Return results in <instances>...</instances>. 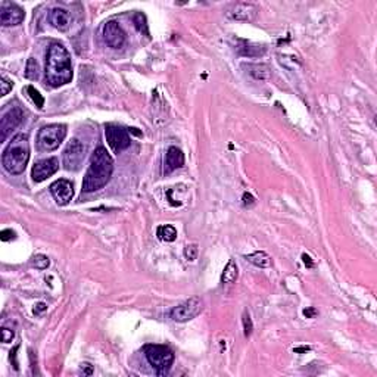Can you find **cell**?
I'll list each match as a JSON object with an SVG mask.
<instances>
[{
    "instance_id": "603a6c76",
    "label": "cell",
    "mask_w": 377,
    "mask_h": 377,
    "mask_svg": "<svg viewBox=\"0 0 377 377\" xmlns=\"http://www.w3.org/2000/svg\"><path fill=\"white\" fill-rule=\"evenodd\" d=\"M27 93L30 94L31 100L36 103V106H37L38 109H41V108L44 106V99H43V96L38 93L37 90H36L33 86H28V87H27Z\"/></svg>"
},
{
    "instance_id": "7c38bea8",
    "label": "cell",
    "mask_w": 377,
    "mask_h": 377,
    "mask_svg": "<svg viewBox=\"0 0 377 377\" xmlns=\"http://www.w3.org/2000/svg\"><path fill=\"white\" fill-rule=\"evenodd\" d=\"M58 170H59V161L56 158H47V159L38 161L37 164L33 167L31 177L36 183H41L47 177L53 176Z\"/></svg>"
},
{
    "instance_id": "7402d4cb",
    "label": "cell",
    "mask_w": 377,
    "mask_h": 377,
    "mask_svg": "<svg viewBox=\"0 0 377 377\" xmlns=\"http://www.w3.org/2000/svg\"><path fill=\"white\" fill-rule=\"evenodd\" d=\"M133 22L136 24V28L140 31V33H143V34H149V30H148V22H146V16L142 13V12H137V13H134V16H133Z\"/></svg>"
},
{
    "instance_id": "ba28073f",
    "label": "cell",
    "mask_w": 377,
    "mask_h": 377,
    "mask_svg": "<svg viewBox=\"0 0 377 377\" xmlns=\"http://www.w3.org/2000/svg\"><path fill=\"white\" fill-rule=\"evenodd\" d=\"M105 137H106L108 145L111 146V149L115 153L125 151L130 146V143H131L128 131L125 128H122V127H118V125H106V128H105Z\"/></svg>"
},
{
    "instance_id": "ac0fdd59",
    "label": "cell",
    "mask_w": 377,
    "mask_h": 377,
    "mask_svg": "<svg viewBox=\"0 0 377 377\" xmlns=\"http://www.w3.org/2000/svg\"><path fill=\"white\" fill-rule=\"evenodd\" d=\"M156 236L162 242H174L177 239V230H176V227L170 226V224L159 226L156 230Z\"/></svg>"
},
{
    "instance_id": "d6986e66",
    "label": "cell",
    "mask_w": 377,
    "mask_h": 377,
    "mask_svg": "<svg viewBox=\"0 0 377 377\" xmlns=\"http://www.w3.org/2000/svg\"><path fill=\"white\" fill-rule=\"evenodd\" d=\"M237 276H239L237 264L234 263V260H230V261L227 263L224 271H223L221 280H223V283H233V282H236Z\"/></svg>"
},
{
    "instance_id": "277c9868",
    "label": "cell",
    "mask_w": 377,
    "mask_h": 377,
    "mask_svg": "<svg viewBox=\"0 0 377 377\" xmlns=\"http://www.w3.org/2000/svg\"><path fill=\"white\" fill-rule=\"evenodd\" d=\"M145 355L158 376H165L174 363V352L165 345H146Z\"/></svg>"
},
{
    "instance_id": "5bb4252c",
    "label": "cell",
    "mask_w": 377,
    "mask_h": 377,
    "mask_svg": "<svg viewBox=\"0 0 377 377\" xmlns=\"http://www.w3.org/2000/svg\"><path fill=\"white\" fill-rule=\"evenodd\" d=\"M258 13V7L252 3H236L228 9L227 16L236 21H254Z\"/></svg>"
},
{
    "instance_id": "4316f807",
    "label": "cell",
    "mask_w": 377,
    "mask_h": 377,
    "mask_svg": "<svg viewBox=\"0 0 377 377\" xmlns=\"http://www.w3.org/2000/svg\"><path fill=\"white\" fill-rule=\"evenodd\" d=\"M185 257L188 261H194L197 257V246L196 245H188L185 249Z\"/></svg>"
},
{
    "instance_id": "ffe728a7",
    "label": "cell",
    "mask_w": 377,
    "mask_h": 377,
    "mask_svg": "<svg viewBox=\"0 0 377 377\" xmlns=\"http://www.w3.org/2000/svg\"><path fill=\"white\" fill-rule=\"evenodd\" d=\"M246 68L249 74L257 80H267L270 77V71L267 65H248Z\"/></svg>"
},
{
    "instance_id": "f1b7e54d",
    "label": "cell",
    "mask_w": 377,
    "mask_h": 377,
    "mask_svg": "<svg viewBox=\"0 0 377 377\" xmlns=\"http://www.w3.org/2000/svg\"><path fill=\"white\" fill-rule=\"evenodd\" d=\"M13 336H15L13 330H10V329H7V327H1V342H4V343L12 342Z\"/></svg>"
},
{
    "instance_id": "9a60e30c",
    "label": "cell",
    "mask_w": 377,
    "mask_h": 377,
    "mask_svg": "<svg viewBox=\"0 0 377 377\" xmlns=\"http://www.w3.org/2000/svg\"><path fill=\"white\" fill-rule=\"evenodd\" d=\"M49 22L59 31H67L71 27V13L64 7H55L49 12Z\"/></svg>"
},
{
    "instance_id": "5b68a950",
    "label": "cell",
    "mask_w": 377,
    "mask_h": 377,
    "mask_svg": "<svg viewBox=\"0 0 377 377\" xmlns=\"http://www.w3.org/2000/svg\"><path fill=\"white\" fill-rule=\"evenodd\" d=\"M67 136V127L64 124H50L40 128L37 134V146L40 151H56Z\"/></svg>"
},
{
    "instance_id": "f546056e",
    "label": "cell",
    "mask_w": 377,
    "mask_h": 377,
    "mask_svg": "<svg viewBox=\"0 0 377 377\" xmlns=\"http://www.w3.org/2000/svg\"><path fill=\"white\" fill-rule=\"evenodd\" d=\"M0 239H1L3 242H9V240L15 239V231H12L10 228H7V230H3V231L0 233Z\"/></svg>"
},
{
    "instance_id": "3957f363",
    "label": "cell",
    "mask_w": 377,
    "mask_h": 377,
    "mask_svg": "<svg viewBox=\"0 0 377 377\" xmlns=\"http://www.w3.org/2000/svg\"><path fill=\"white\" fill-rule=\"evenodd\" d=\"M30 159V142L27 134H16L3 152L1 164L13 176L22 174Z\"/></svg>"
},
{
    "instance_id": "7a4b0ae2",
    "label": "cell",
    "mask_w": 377,
    "mask_h": 377,
    "mask_svg": "<svg viewBox=\"0 0 377 377\" xmlns=\"http://www.w3.org/2000/svg\"><path fill=\"white\" fill-rule=\"evenodd\" d=\"M113 171V161L105 148H97L92 153L90 165L83 180V191L92 193L105 188L111 180Z\"/></svg>"
},
{
    "instance_id": "44dd1931",
    "label": "cell",
    "mask_w": 377,
    "mask_h": 377,
    "mask_svg": "<svg viewBox=\"0 0 377 377\" xmlns=\"http://www.w3.org/2000/svg\"><path fill=\"white\" fill-rule=\"evenodd\" d=\"M40 74V68H38L37 61L34 58H30L27 62V68H25V77L28 80H37Z\"/></svg>"
},
{
    "instance_id": "6da1fadb",
    "label": "cell",
    "mask_w": 377,
    "mask_h": 377,
    "mask_svg": "<svg viewBox=\"0 0 377 377\" xmlns=\"http://www.w3.org/2000/svg\"><path fill=\"white\" fill-rule=\"evenodd\" d=\"M46 84L49 87H61L73 80V65L68 50L59 44L53 43L47 49L46 55Z\"/></svg>"
},
{
    "instance_id": "d6a6232c",
    "label": "cell",
    "mask_w": 377,
    "mask_h": 377,
    "mask_svg": "<svg viewBox=\"0 0 377 377\" xmlns=\"http://www.w3.org/2000/svg\"><path fill=\"white\" fill-rule=\"evenodd\" d=\"M46 308H47V305H46V303H43V302H40L37 306L34 308V314H40V312H43Z\"/></svg>"
},
{
    "instance_id": "836d02e7",
    "label": "cell",
    "mask_w": 377,
    "mask_h": 377,
    "mask_svg": "<svg viewBox=\"0 0 377 377\" xmlns=\"http://www.w3.org/2000/svg\"><path fill=\"white\" fill-rule=\"evenodd\" d=\"M302 260H303V263H305V265H308V267H312V263L309 261V257L308 255H302Z\"/></svg>"
},
{
    "instance_id": "9c48e42d",
    "label": "cell",
    "mask_w": 377,
    "mask_h": 377,
    "mask_svg": "<svg viewBox=\"0 0 377 377\" xmlns=\"http://www.w3.org/2000/svg\"><path fill=\"white\" fill-rule=\"evenodd\" d=\"M24 121V112L19 106H12L6 113H3L0 119V140L4 142L7 136L22 124Z\"/></svg>"
},
{
    "instance_id": "cb8c5ba5",
    "label": "cell",
    "mask_w": 377,
    "mask_h": 377,
    "mask_svg": "<svg viewBox=\"0 0 377 377\" xmlns=\"http://www.w3.org/2000/svg\"><path fill=\"white\" fill-rule=\"evenodd\" d=\"M252 50L260 52V53L264 52V49H260L258 46H248V44H245V46H242V47H237V52H239V55H242V56H249V58L257 56Z\"/></svg>"
},
{
    "instance_id": "8992f818",
    "label": "cell",
    "mask_w": 377,
    "mask_h": 377,
    "mask_svg": "<svg viewBox=\"0 0 377 377\" xmlns=\"http://www.w3.org/2000/svg\"><path fill=\"white\" fill-rule=\"evenodd\" d=\"M203 311V301L197 296L190 298L183 303L174 306L170 312L171 320L177 321V323H186L193 320L194 317H197L200 312Z\"/></svg>"
},
{
    "instance_id": "e0dca14e",
    "label": "cell",
    "mask_w": 377,
    "mask_h": 377,
    "mask_svg": "<svg viewBox=\"0 0 377 377\" xmlns=\"http://www.w3.org/2000/svg\"><path fill=\"white\" fill-rule=\"evenodd\" d=\"M246 260H248L251 264H254L255 267H260V268H268V267H271V264H273L271 257H270L268 254L263 252V251H257V252L248 255Z\"/></svg>"
},
{
    "instance_id": "52a82bcc",
    "label": "cell",
    "mask_w": 377,
    "mask_h": 377,
    "mask_svg": "<svg viewBox=\"0 0 377 377\" xmlns=\"http://www.w3.org/2000/svg\"><path fill=\"white\" fill-rule=\"evenodd\" d=\"M86 156V148L84 145L78 140L73 139L67 149L64 152V167L68 171H78L81 168V164Z\"/></svg>"
},
{
    "instance_id": "30bf717a",
    "label": "cell",
    "mask_w": 377,
    "mask_h": 377,
    "mask_svg": "<svg viewBox=\"0 0 377 377\" xmlns=\"http://www.w3.org/2000/svg\"><path fill=\"white\" fill-rule=\"evenodd\" d=\"M25 18V12L15 3L3 1L0 7V22L3 27L19 25Z\"/></svg>"
},
{
    "instance_id": "d4e9b609",
    "label": "cell",
    "mask_w": 377,
    "mask_h": 377,
    "mask_svg": "<svg viewBox=\"0 0 377 377\" xmlns=\"http://www.w3.org/2000/svg\"><path fill=\"white\" fill-rule=\"evenodd\" d=\"M50 264V261H49V258L47 257H44V255H36L34 258H33V265L37 268V270H46L47 267Z\"/></svg>"
},
{
    "instance_id": "4fadbf2b",
    "label": "cell",
    "mask_w": 377,
    "mask_h": 377,
    "mask_svg": "<svg viewBox=\"0 0 377 377\" xmlns=\"http://www.w3.org/2000/svg\"><path fill=\"white\" fill-rule=\"evenodd\" d=\"M50 193L52 196L55 197L56 203L58 205H67L70 203V200L73 199V194H74V188H73V183L65 180V179H61V180H56L52 186H50Z\"/></svg>"
},
{
    "instance_id": "484cf974",
    "label": "cell",
    "mask_w": 377,
    "mask_h": 377,
    "mask_svg": "<svg viewBox=\"0 0 377 377\" xmlns=\"http://www.w3.org/2000/svg\"><path fill=\"white\" fill-rule=\"evenodd\" d=\"M0 87H1V90H0V96H6L10 90H12V87H13V83L7 78L6 76H1L0 77Z\"/></svg>"
},
{
    "instance_id": "2e32d148",
    "label": "cell",
    "mask_w": 377,
    "mask_h": 377,
    "mask_svg": "<svg viewBox=\"0 0 377 377\" xmlns=\"http://www.w3.org/2000/svg\"><path fill=\"white\" fill-rule=\"evenodd\" d=\"M185 165V155L176 146L168 148L167 155H165V171L171 173L177 168H182Z\"/></svg>"
},
{
    "instance_id": "83f0119b",
    "label": "cell",
    "mask_w": 377,
    "mask_h": 377,
    "mask_svg": "<svg viewBox=\"0 0 377 377\" xmlns=\"http://www.w3.org/2000/svg\"><path fill=\"white\" fill-rule=\"evenodd\" d=\"M252 329H254V327H252V320H251L249 314L245 312V314H243V330H245V336H251Z\"/></svg>"
},
{
    "instance_id": "4dcf8cb0",
    "label": "cell",
    "mask_w": 377,
    "mask_h": 377,
    "mask_svg": "<svg viewBox=\"0 0 377 377\" xmlns=\"http://www.w3.org/2000/svg\"><path fill=\"white\" fill-rule=\"evenodd\" d=\"M303 315H305L306 318H312V317H315V315H317V309H315V308H308V309H303Z\"/></svg>"
},
{
    "instance_id": "1f68e13d",
    "label": "cell",
    "mask_w": 377,
    "mask_h": 377,
    "mask_svg": "<svg viewBox=\"0 0 377 377\" xmlns=\"http://www.w3.org/2000/svg\"><path fill=\"white\" fill-rule=\"evenodd\" d=\"M254 202H255V199H254L252 194H249V193H245V194H243V203H245V205H252Z\"/></svg>"
},
{
    "instance_id": "8fae6325",
    "label": "cell",
    "mask_w": 377,
    "mask_h": 377,
    "mask_svg": "<svg viewBox=\"0 0 377 377\" xmlns=\"http://www.w3.org/2000/svg\"><path fill=\"white\" fill-rule=\"evenodd\" d=\"M103 40L112 49H121L125 43V33L121 25L115 21H109L103 25Z\"/></svg>"
}]
</instances>
